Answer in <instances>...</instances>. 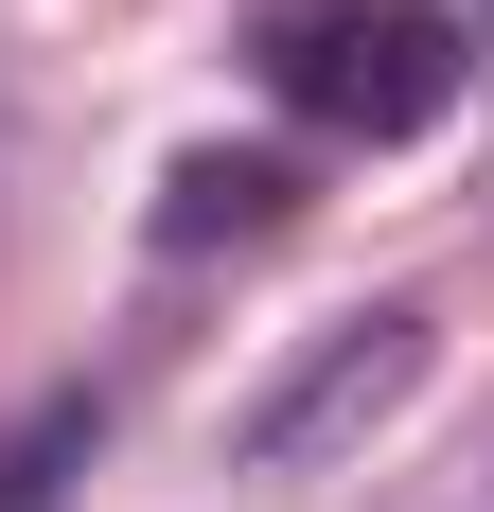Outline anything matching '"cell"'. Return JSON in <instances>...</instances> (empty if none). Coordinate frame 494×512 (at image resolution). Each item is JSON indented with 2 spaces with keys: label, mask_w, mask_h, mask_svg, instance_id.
Returning <instances> with one entry per match:
<instances>
[{
  "label": "cell",
  "mask_w": 494,
  "mask_h": 512,
  "mask_svg": "<svg viewBox=\"0 0 494 512\" xmlns=\"http://www.w3.org/2000/svg\"><path fill=\"white\" fill-rule=\"evenodd\" d=\"M424 371H442V318H424V301L318 318V336L230 407V460L247 477H318V460H353V442H389V424L424 407Z\"/></svg>",
  "instance_id": "cell-1"
},
{
  "label": "cell",
  "mask_w": 494,
  "mask_h": 512,
  "mask_svg": "<svg viewBox=\"0 0 494 512\" xmlns=\"http://www.w3.org/2000/svg\"><path fill=\"white\" fill-rule=\"evenodd\" d=\"M265 89L300 124H336V142H424L459 106V36L424 0H283L265 18Z\"/></svg>",
  "instance_id": "cell-2"
},
{
  "label": "cell",
  "mask_w": 494,
  "mask_h": 512,
  "mask_svg": "<svg viewBox=\"0 0 494 512\" xmlns=\"http://www.w3.org/2000/svg\"><path fill=\"white\" fill-rule=\"evenodd\" d=\"M283 212H300V177H283V159H230V142H195L177 177H159V248H265Z\"/></svg>",
  "instance_id": "cell-3"
}]
</instances>
